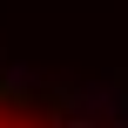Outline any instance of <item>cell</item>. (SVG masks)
<instances>
[{
	"label": "cell",
	"instance_id": "6da1fadb",
	"mask_svg": "<svg viewBox=\"0 0 128 128\" xmlns=\"http://www.w3.org/2000/svg\"><path fill=\"white\" fill-rule=\"evenodd\" d=\"M0 128H81V122H61V115H47V108H20V101L0 94Z\"/></svg>",
	"mask_w": 128,
	"mask_h": 128
}]
</instances>
